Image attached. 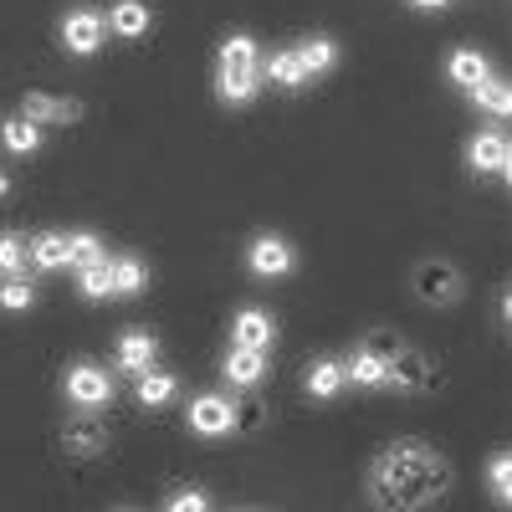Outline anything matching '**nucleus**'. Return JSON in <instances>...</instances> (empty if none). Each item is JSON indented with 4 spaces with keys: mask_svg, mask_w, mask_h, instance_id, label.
Instances as JSON below:
<instances>
[{
    "mask_svg": "<svg viewBox=\"0 0 512 512\" xmlns=\"http://www.w3.org/2000/svg\"><path fill=\"white\" fill-rule=\"evenodd\" d=\"M26 236L21 231H0V277H26Z\"/></svg>",
    "mask_w": 512,
    "mask_h": 512,
    "instance_id": "393cba45",
    "label": "nucleus"
},
{
    "mask_svg": "<svg viewBox=\"0 0 512 512\" xmlns=\"http://www.w3.org/2000/svg\"><path fill=\"white\" fill-rule=\"evenodd\" d=\"M21 118H31L36 128H41V123H77V118H82V108H77V103H67V98H52V93H26Z\"/></svg>",
    "mask_w": 512,
    "mask_h": 512,
    "instance_id": "f8f14e48",
    "label": "nucleus"
},
{
    "mask_svg": "<svg viewBox=\"0 0 512 512\" xmlns=\"http://www.w3.org/2000/svg\"><path fill=\"white\" fill-rule=\"evenodd\" d=\"M185 420H190L195 436H210V441L231 436V400H226V395H195Z\"/></svg>",
    "mask_w": 512,
    "mask_h": 512,
    "instance_id": "1a4fd4ad",
    "label": "nucleus"
},
{
    "mask_svg": "<svg viewBox=\"0 0 512 512\" xmlns=\"http://www.w3.org/2000/svg\"><path fill=\"white\" fill-rule=\"evenodd\" d=\"M292 262H297L292 246H287L282 236H272V231H267V236H256L251 251H246V267H251L256 277H287Z\"/></svg>",
    "mask_w": 512,
    "mask_h": 512,
    "instance_id": "6e6552de",
    "label": "nucleus"
},
{
    "mask_svg": "<svg viewBox=\"0 0 512 512\" xmlns=\"http://www.w3.org/2000/svg\"><path fill=\"white\" fill-rule=\"evenodd\" d=\"M472 103L502 118V113L512 108V93H507V82H502V77H482V82H477V88H472Z\"/></svg>",
    "mask_w": 512,
    "mask_h": 512,
    "instance_id": "bb28decb",
    "label": "nucleus"
},
{
    "mask_svg": "<svg viewBox=\"0 0 512 512\" xmlns=\"http://www.w3.org/2000/svg\"><path fill=\"white\" fill-rule=\"evenodd\" d=\"M164 512H210V502H205V492H175Z\"/></svg>",
    "mask_w": 512,
    "mask_h": 512,
    "instance_id": "2f4dec72",
    "label": "nucleus"
},
{
    "mask_svg": "<svg viewBox=\"0 0 512 512\" xmlns=\"http://www.w3.org/2000/svg\"><path fill=\"white\" fill-rule=\"evenodd\" d=\"M267 425V400H241V405H231V431H262Z\"/></svg>",
    "mask_w": 512,
    "mask_h": 512,
    "instance_id": "cd10ccee",
    "label": "nucleus"
},
{
    "mask_svg": "<svg viewBox=\"0 0 512 512\" xmlns=\"http://www.w3.org/2000/svg\"><path fill=\"white\" fill-rule=\"evenodd\" d=\"M221 374L231 379V384H241V390H256V384L267 379V349H231L226 354V364H221Z\"/></svg>",
    "mask_w": 512,
    "mask_h": 512,
    "instance_id": "9b49d317",
    "label": "nucleus"
},
{
    "mask_svg": "<svg viewBox=\"0 0 512 512\" xmlns=\"http://www.w3.org/2000/svg\"><path fill=\"white\" fill-rule=\"evenodd\" d=\"M231 333H236L241 349H267L272 338H277V323H272V313H262V308H241Z\"/></svg>",
    "mask_w": 512,
    "mask_h": 512,
    "instance_id": "ddd939ff",
    "label": "nucleus"
},
{
    "mask_svg": "<svg viewBox=\"0 0 512 512\" xmlns=\"http://www.w3.org/2000/svg\"><path fill=\"white\" fill-rule=\"evenodd\" d=\"M62 446H67L72 456H98V451L108 446V436H103L98 420H72L67 431H62Z\"/></svg>",
    "mask_w": 512,
    "mask_h": 512,
    "instance_id": "a211bd4d",
    "label": "nucleus"
},
{
    "mask_svg": "<svg viewBox=\"0 0 512 512\" xmlns=\"http://www.w3.org/2000/svg\"><path fill=\"white\" fill-rule=\"evenodd\" d=\"M11 195V175H6V169H0V200H6Z\"/></svg>",
    "mask_w": 512,
    "mask_h": 512,
    "instance_id": "72a5a7b5",
    "label": "nucleus"
},
{
    "mask_svg": "<svg viewBox=\"0 0 512 512\" xmlns=\"http://www.w3.org/2000/svg\"><path fill=\"white\" fill-rule=\"evenodd\" d=\"M415 292L425 297V303H456L461 297V272L451 262H420L415 267Z\"/></svg>",
    "mask_w": 512,
    "mask_h": 512,
    "instance_id": "423d86ee",
    "label": "nucleus"
},
{
    "mask_svg": "<svg viewBox=\"0 0 512 512\" xmlns=\"http://www.w3.org/2000/svg\"><path fill=\"white\" fill-rule=\"evenodd\" d=\"M31 303H36V292H31V282L11 277L6 287H0V308H6V313H26Z\"/></svg>",
    "mask_w": 512,
    "mask_h": 512,
    "instance_id": "c85d7f7f",
    "label": "nucleus"
},
{
    "mask_svg": "<svg viewBox=\"0 0 512 512\" xmlns=\"http://www.w3.org/2000/svg\"><path fill=\"white\" fill-rule=\"evenodd\" d=\"M256 82H262V57H256V41L246 31L221 41V67H216V93L226 103H251L256 98Z\"/></svg>",
    "mask_w": 512,
    "mask_h": 512,
    "instance_id": "f03ea898",
    "label": "nucleus"
},
{
    "mask_svg": "<svg viewBox=\"0 0 512 512\" xmlns=\"http://www.w3.org/2000/svg\"><path fill=\"white\" fill-rule=\"evenodd\" d=\"M451 487V466L431 441H390L369 466V502L379 512H420Z\"/></svg>",
    "mask_w": 512,
    "mask_h": 512,
    "instance_id": "f257e3e1",
    "label": "nucleus"
},
{
    "mask_svg": "<svg viewBox=\"0 0 512 512\" xmlns=\"http://www.w3.org/2000/svg\"><path fill=\"white\" fill-rule=\"evenodd\" d=\"M67 262L72 267H93V262H108V251H103V241L93 231H72L67 236Z\"/></svg>",
    "mask_w": 512,
    "mask_h": 512,
    "instance_id": "a878e982",
    "label": "nucleus"
},
{
    "mask_svg": "<svg viewBox=\"0 0 512 512\" xmlns=\"http://www.w3.org/2000/svg\"><path fill=\"white\" fill-rule=\"evenodd\" d=\"M26 267L31 272L67 267V236H36V241H26Z\"/></svg>",
    "mask_w": 512,
    "mask_h": 512,
    "instance_id": "f3484780",
    "label": "nucleus"
},
{
    "mask_svg": "<svg viewBox=\"0 0 512 512\" xmlns=\"http://www.w3.org/2000/svg\"><path fill=\"white\" fill-rule=\"evenodd\" d=\"M384 384L400 390V395H431V390H441V369L420 349H400L390 364H384Z\"/></svg>",
    "mask_w": 512,
    "mask_h": 512,
    "instance_id": "7ed1b4c3",
    "label": "nucleus"
},
{
    "mask_svg": "<svg viewBox=\"0 0 512 512\" xmlns=\"http://www.w3.org/2000/svg\"><path fill=\"white\" fill-rule=\"evenodd\" d=\"M108 272H113V297H139V292L149 287V267H144V256H113Z\"/></svg>",
    "mask_w": 512,
    "mask_h": 512,
    "instance_id": "2eb2a0df",
    "label": "nucleus"
},
{
    "mask_svg": "<svg viewBox=\"0 0 512 512\" xmlns=\"http://www.w3.org/2000/svg\"><path fill=\"white\" fill-rule=\"evenodd\" d=\"M507 482H512V456H507V451H497V456H492V497H497L502 507H507V497H512V487H507Z\"/></svg>",
    "mask_w": 512,
    "mask_h": 512,
    "instance_id": "7c9ffc66",
    "label": "nucleus"
},
{
    "mask_svg": "<svg viewBox=\"0 0 512 512\" xmlns=\"http://www.w3.org/2000/svg\"><path fill=\"white\" fill-rule=\"evenodd\" d=\"M292 52H297V62H303L308 77H318V72H328V67L338 62V47H333L328 36H308L303 47H292Z\"/></svg>",
    "mask_w": 512,
    "mask_h": 512,
    "instance_id": "b1692460",
    "label": "nucleus"
},
{
    "mask_svg": "<svg viewBox=\"0 0 512 512\" xmlns=\"http://www.w3.org/2000/svg\"><path fill=\"white\" fill-rule=\"evenodd\" d=\"M0 144H6L11 154H36L41 149V128L31 123V118H6V123H0Z\"/></svg>",
    "mask_w": 512,
    "mask_h": 512,
    "instance_id": "aec40b11",
    "label": "nucleus"
},
{
    "mask_svg": "<svg viewBox=\"0 0 512 512\" xmlns=\"http://www.w3.org/2000/svg\"><path fill=\"white\" fill-rule=\"evenodd\" d=\"M175 390H180L175 374H159V369H144L139 374V405H149V410L169 405V400H175Z\"/></svg>",
    "mask_w": 512,
    "mask_h": 512,
    "instance_id": "4be33fe9",
    "label": "nucleus"
},
{
    "mask_svg": "<svg viewBox=\"0 0 512 512\" xmlns=\"http://www.w3.org/2000/svg\"><path fill=\"white\" fill-rule=\"evenodd\" d=\"M67 400L72 405H88V410L108 405L113 400V374L103 364H72L67 369Z\"/></svg>",
    "mask_w": 512,
    "mask_h": 512,
    "instance_id": "20e7f679",
    "label": "nucleus"
},
{
    "mask_svg": "<svg viewBox=\"0 0 512 512\" xmlns=\"http://www.w3.org/2000/svg\"><path fill=\"white\" fill-rule=\"evenodd\" d=\"M344 379L359 384V390H379V384H384V359L369 354V349H354V359L344 364Z\"/></svg>",
    "mask_w": 512,
    "mask_h": 512,
    "instance_id": "412c9836",
    "label": "nucleus"
},
{
    "mask_svg": "<svg viewBox=\"0 0 512 512\" xmlns=\"http://www.w3.org/2000/svg\"><path fill=\"white\" fill-rule=\"evenodd\" d=\"M308 395H318V400H333L338 390H344V364H338V359H318V364H308Z\"/></svg>",
    "mask_w": 512,
    "mask_h": 512,
    "instance_id": "6ab92c4d",
    "label": "nucleus"
},
{
    "mask_svg": "<svg viewBox=\"0 0 512 512\" xmlns=\"http://www.w3.org/2000/svg\"><path fill=\"white\" fill-rule=\"evenodd\" d=\"M446 77L456 82V88H466V93H472L482 77H492V67H487V57H482V52L461 47V52H451V62H446Z\"/></svg>",
    "mask_w": 512,
    "mask_h": 512,
    "instance_id": "dca6fc26",
    "label": "nucleus"
},
{
    "mask_svg": "<svg viewBox=\"0 0 512 512\" xmlns=\"http://www.w3.org/2000/svg\"><path fill=\"white\" fill-rule=\"evenodd\" d=\"M466 164L477 169V175H507L512 169V144L502 128H487V134H477L472 144H466Z\"/></svg>",
    "mask_w": 512,
    "mask_h": 512,
    "instance_id": "39448f33",
    "label": "nucleus"
},
{
    "mask_svg": "<svg viewBox=\"0 0 512 512\" xmlns=\"http://www.w3.org/2000/svg\"><path fill=\"white\" fill-rule=\"evenodd\" d=\"M103 21H108V31H118V36L134 41V36H144V31L154 26V11L144 6V0H118V6H113Z\"/></svg>",
    "mask_w": 512,
    "mask_h": 512,
    "instance_id": "4468645a",
    "label": "nucleus"
},
{
    "mask_svg": "<svg viewBox=\"0 0 512 512\" xmlns=\"http://www.w3.org/2000/svg\"><path fill=\"white\" fill-rule=\"evenodd\" d=\"M410 6H420V11H441V6H451V0H410Z\"/></svg>",
    "mask_w": 512,
    "mask_h": 512,
    "instance_id": "473e14b6",
    "label": "nucleus"
},
{
    "mask_svg": "<svg viewBox=\"0 0 512 512\" xmlns=\"http://www.w3.org/2000/svg\"><path fill=\"white\" fill-rule=\"evenodd\" d=\"M262 72L277 82V88H287V93H297V88L308 82V72H303V62H297V52H272Z\"/></svg>",
    "mask_w": 512,
    "mask_h": 512,
    "instance_id": "5701e85b",
    "label": "nucleus"
},
{
    "mask_svg": "<svg viewBox=\"0 0 512 512\" xmlns=\"http://www.w3.org/2000/svg\"><path fill=\"white\" fill-rule=\"evenodd\" d=\"M154 354H159V338L144 333V328H128V333L118 338V369H123V374L154 369Z\"/></svg>",
    "mask_w": 512,
    "mask_h": 512,
    "instance_id": "9d476101",
    "label": "nucleus"
},
{
    "mask_svg": "<svg viewBox=\"0 0 512 512\" xmlns=\"http://www.w3.org/2000/svg\"><path fill=\"white\" fill-rule=\"evenodd\" d=\"M77 277H82V292H88V297H108V292H113V272H108V262L77 267Z\"/></svg>",
    "mask_w": 512,
    "mask_h": 512,
    "instance_id": "c756f323",
    "label": "nucleus"
},
{
    "mask_svg": "<svg viewBox=\"0 0 512 512\" xmlns=\"http://www.w3.org/2000/svg\"><path fill=\"white\" fill-rule=\"evenodd\" d=\"M103 36H108V21L98 11H72L62 21V41H67V52L72 57H93L103 47Z\"/></svg>",
    "mask_w": 512,
    "mask_h": 512,
    "instance_id": "0eeeda50",
    "label": "nucleus"
}]
</instances>
